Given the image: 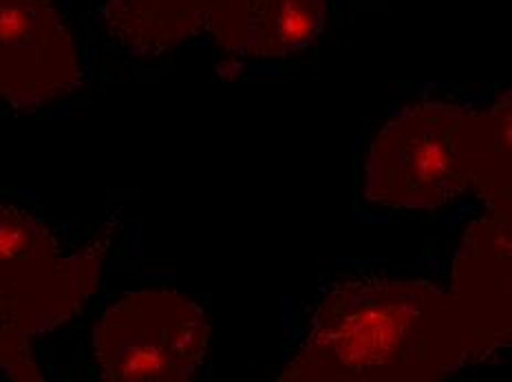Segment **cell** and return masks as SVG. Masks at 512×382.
Here are the masks:
<instances>
[{
  "label": "cell",
  "instance_id": "1",
  "mask_svg": "<svg viewBox=\"0 0 512 382\" xmlns=\"http://www.w3.org/2000/svg\"><path fill=\"white\" fill-rule=\"evenodd\" d=\"M475 358L457 307L429 281H351L329 290L281 380L429 382Z\"/></svg>",
  "mask_w": 512,
  "mask_h": 382
},
{
  "label": "cell",
  "instance_id": "2",
  "mask_svg": "<svg viewBox=\"0 0 512 382\" xmlns=\"http://www.w3.org/2000/svg\"><path fill=\"white\" fill-rule=\"evenodd\" d=\"M102 252H64L29 212L0 206V327L29 338L76 316L98 288Z\"/></svg>",
  "mask_w": 512,
  "mask_h": 382
},
{
  "label": "cell",
  "instance_id": "3",
  "mask_svg": "<svg viewBox=\"0 0 512 382\" xmlns=\"http://www.w3.org/2000/svg\"><path fill=\"white\" fill-rule=\"evenodd\" d=\"M210 325L204 310L170 290L124 294L93 330V356L111 382H186L204 365Z\"/></svg>",
  "mask_w": 512,
  "mask_h": 382
},
{
  "label": "cell",
  "instance_id": "4",
  "mask_svg": "<svg viewBox=\"0 0 512 382\" xmlns=\"http://www.w3.org/2000/svg\"><path fill=\"white\" fill-rule=\"evenodd\" d=\"M464 109L446 102L407 106L382 126L365 168V197L400 210H435L466 193L455 148Z\"/></svg>",
  "mask_w": 512,
  "mask_h": 382
},
{
  "label": "cell",
  "instance_id": "5",
  "mask_svg": "<svg viewBox=\"0 0 512 382\" xmlns=\"http://www.w3.org/2000/svg\"><path fill=\"white\" fill-rule=\"evenodd\" d=\"M82 82L76 40L49 0H0V100L34 111Z\"/></svg>",
  "mask_w": 512,
  "mask_h": 382
},
{
  "label": "cell",
  "instance_id": "6",
  "mask_svg": "<svg viewBox=\"0 0 512 382\" xmlns=\"http://www.w3.org/2000/svg\"><path fill=\"white\" fill-rule=\"evenodd\" d=\"M508 212H488L466 230L453 261L451 299L484 358L510 341V241Z\"/></svg>",
  "mask_w": 512,
  "mask_h": 382
},
{
  "label": "cell",
  "instance_id": "7",
  "mask_svg": "<svg viewBox=\"0 0 512 382\" xmlns=\"http://www.w3.org/2000/svg\"><path fill=\"white\" fill-rule=\"evenodd\" d=\"M327 0H212L206 29L221 49L245 58H285L312 45Z\"/></svg>",
  "mask_w": 512,
  "mask_h": 382
},
{
  "label": "cell",
  "instance_id": "8",
  "mask_svg": "<svg viewBox=\"0 0 512 382\" xmlns=\"http://www.w3.org/2000/svg\"><path fill=\"white\" fill-rule=\"evenodd\" d=\"M510 93L486 113L464 111L455 133V148L466 179V190L484 199L490 212L512 215L510 193Z\"/></svg>",
  "mask_w": 512,
  "mask_h": 382
},
{
  "label": "cell",
  "instance_id": "9",
  "mask_svg": "<svg viewBox=\"0 0 512 382\" xmlns=\"http://www.w3.org/2000/svg\"><path fill=\"white\" fill-rule=\"evenodd\" d=\"M212 0H106L111 38L135 56H164L206 29Z\"/></svg>",
  "mask_w": 512,
  "mask_h": 382
},
{
  "label": "cell",
  "instance_id": "10",
  "mask_svg": "<svg viewBox=\"0 0 512 382\" xmlns=\"http://www.w3.org/2000/svg\"><path fill=\"white\" fill-rule=\"evenodd\" d=\"M0 380L38 382L40 367L31 356L29 336L16 330L0 327Z\"/></svg>",
  "mask_w": 512,
  "mask_h": 382
}]
</instances>
